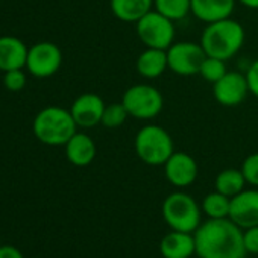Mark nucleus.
Instances as JSON below:
<instances>
[{
    "mask_svg": "<svg viewBox=\"0 0 258 258\" xmlns=\"http://www.w3.org/2000/svg\"><path fill=\"white\" fill-rule=\"evenodd\" d=\"M66 158L70 164L76 167H85L90 166L97 154V148L94 140L87 136L85 133H76L66 145Z\"/></svg>",
    "mask_w": 258,
    "mask_h": 258,
    "instance_id": "4468645a",
    "label": "nucleus"
},
{
    "mask_svg": "<svg viewBox=\"0 0 258 258\" xmlns=\"http://www.w3.org/2000/svg\"><path fill=\"white\" fill-rule=\"evenodd\" d=\"M199 173L196 160L187 152H173L164 164L166 179L176 188L190 187Z\"/></svg>",
    "mask_w": 258,
    "mask_h": 258,
    "instance_id": "9b49d317",
    "label": "nucleus"
},
{
    "mask_svg": "<svg viewBox=\"0 0 258 258\" xmlns=\"http://www.w3.org/2000/svg\"><path fill=\"white\" fill-rule=\"evenodd\" d=\"M154 10L172 22H179L191 13V0H154Z\"/></svg>",
    "mask_w": 258,
    "mask_h": 258,
    "instance_id": "4be33fe9",
    "label": "nucleus"
},
{
    "mask_svg": "<svg viewBox=\"0 0 258 258\" xmlns=\"http://www.w3.org/2000/svg\"><path fill=\"white\" fill-rule=\"evenodd\" d=\"M0 258H25L23 253L11 244L0 246Z\"/></svg>",
    "mask_w": 258,
    "mask_h": 258,
    "instance_id": "c85d7f7f",
    "label": "nucleus"
},
{
    "mask_svg": "<svg viewBox=\"0 0 258 258\" xmlns=\"http://www.w3.org/2000/svg\"><path fill=\"white\" fill-rule=\"evenodd\" d=\"M249 93L246 75L237 70H228L223 78L213 84V96L222 106H237L246 100Z\"/></svg>",
    "mask_w": 258,
    "mask_h": 258,
    "instance_id": "9d476101",
    "label": "nucleus"
},
{
    "mask_svg": "<svg viewBox=\"0 0 258 258\" xmlns=\"http://www.w3.org/2000/svg\"><path fill=\"white\" fill-rule=\"evenodd\" d=\"M32 131L34 136L47 146H64L78 133V124L70 109L46 106L35 115Z\"/></svg>",
    "mask_w": 258,
    "mask_h": 258,
    "instance_id": "7ed1b4c3",
    "label": "nucleus"
},
{
    "mask_svg": "<svg viewBox=\"0 0 258 258\" xmlns=\"http://www.w3.org/2000/svg\"><path fill=\"white\" fill-rule=\"evenodd\" d=\"M241 172L244 175L246 182L258 188V152L250 154L244 158L241 164Z\"/></svg>",
    "mask_w": 258,
    "mask_h": 258,
    "instance_id": "a878e982",
    "label": "nucleus"
},
{
    "mask_svg": "<svg viewBox=\"0 0 258 258\" xmlns=\"http://www.w3.org/2000/svg\"><path fill=\"white\" fill-rule=\"evenodd\" d=\"M202 211L208 216V219H225L229 217V208H231V198L219 193V191H213L208 193L204 199H202V205H201Z\"/></svg>",
    "mask_w": 258,
    "mask_h": 258,
    "instance_id": "412c9836",
    "label": "nucleus"
},
{
    "mask_svg": "<svg viewBox=\"0 0 258 258\" xmlns=\"http://www.w3.org/2000/svg\"><path fill=\"white\" fill-rule=\"evenodd\" d=\"M134 25L136 34L139 40L145 44V47L167 50L175 43V22L164 17L155 10L149 11Z\"/></svg>",
    "mask_w": 258,
    "mask_h": 258,
    "instance_id": "0eeeda50",
    "label": "nucleus"
},
{
    "mask_svg": "<svg viewBox=\"0 0 258 258\" xmlns=\"http://www.w3.org/2000/svg\"><path fill=\"white\" fill-rule=\"evenodd\" d=\"M105 106L106 105L99 94L84 93L73 100V103L70 106V112H72L78 127L90 129V127L100 124Z\"/></svg>",
    "mask_w": 258,
    "mask_h": 258,
    "instance_id": "f8f14e48",
    "label": "nucleus"
},
{
    "mask_svg": "<svg viewBox=\"0 0 258 258\" xmlns=\"http://www.w3.org/2000/svg\"><path fill=\"white\" fill-rule=\"evenodd\" d=\"M201 207L198 202L184 191L170 193L161 207L166 223L173 231L195 232L201 225Z\"/></svg>",
    "mask_w": 258,
    "mask_h": 258,
    "instance_id": "39448f33",
    "label": "nucleus"
},
{
    "mask_svg": "<svg viewBox=\"0 0 258 258\" xmlns=\"http://www.w3.org/2000/svg\"><path fill=\"white\" fill-rule=\"evenodd\" d=\"M237 0H191V14L205 25L232 16Z\"/></svg>",
    "mask_w": 258,
    "mask_h": 258,
    "instance_id": "2eb2a0df",
    "label": "nucleus"
},
{
    "mask_svg": "<svg viewBox=\"0 0 258 258\" xmlns=\"http://www.w3.org/2000/svg\"><path fill=\"white\" fill-rule=\"evenodd\" d=\"M207 53L201 43L193 41H178L167 49L169 70L178 76H193L199 75L201 66L205 61Z\"/></svg>",
    "mask_w": 258,
    "mask_h": 258,
    "instance_id": "6e6552de",
    "label": "nucleus"
},
{
    "mask_svg": "<svg viewBox=\"0 0 258 258\" xmlns=\"http://www.w3.org/2000/svg\"><path fill=\"white\" fill-rule=\"evenodd\" d=\"M62 66L61 49L50 41H41L29 47L26 69L35 78H50Z\"/></svg>",
    "mask_w": 258,
    "mask_h": 258,
    "instance_id": "1a4fd4ad",
    "label": "nucleus"
},
{
    "mask_svg": "<svg viewBox=\"0 0 258 258\" xmlns=\"http://www.w3.org/2000/svg\"><path fill=\"white\" fill-rule=\"evenodd\" d=\"M121 103L129 117L137 120H152L161 114L164 97L163 93L151 84H136L123 93Z\"/></svg>",
    "mask_w": 258,
    "mask_h": 258,
    "instance_id": "423d86ee",
    "label": "nucleus"
},
{
    "mask_svg": "<svg viewBox=\"0 0 258 258\" xmlns=\"http://www.w3.org/2000/svg\"><path fill=\"white\" fill-rule=\"evenodd\" d=\"M244 75H246V79H247L250 94H253L258 99V58L255 61H252V64L249 66V69L246 70Z\"/></svg>",
    "mask_w": 258,
    "mask_h": 258,
    "instance_id": "cd10ccee",
    "label": "nucleus"
},
{
    "mask_svg": "<svg viewBox=\"0 0 258 258\" xmlns=\"http://www.w3.org/2000/svg\"><path fill=\"white\" fill-rule=\"evenodd\" d=\"M228 72V67H226V61H222L219 58H213V56H207L205 61L202 62L201 66V70H199V76L210 82V84H214L217 82L220 78H223Z\"/></svg>",
    "mask_w": 258,
    "mask_h": 258,
    "instance_id": "5701e85b",
    "label": "nucleus"
},
{
    "mask_svg": "<svg viewBox=\"0 0 258 258\" xmlns=\"http://www.w3.org/2000/svg\"><path fill=\"white\" fill-rule=\"evenodd\" d=\"M246 184L241 169H225L216 176L214 190L228 198H234L244 190Z\"/></svg>",
    "mask_w": 258,
    "mask_h": 258,
    "instance_id": "aec40b11",
    "label": "nucleus"
},
{
    "mask_svg": "<svg viewBox=\"0 0 258 258\" xmlns=\"http://www.w3.org/2000/svg\"><path fill=\"white\" fill-rule=\"evenodd\" d=\"M229 219L241 229L258 226V188L243 190L231 198Z\"/></svg>",
    "mask_w": 258,
    "mask_h": 258,
    "instance_id": "ddd939ff",
    "label": "nucleus"
},
{
    "mask_svg": "<svg viewBox=\"0 0 258 258\" xmlns=\"http://www.w3.org/2000/svg\"><path fill=\"white\" fill-rule=\"evenodd\" d=\"M137 157L148 166H164L175 152V143L167 129L160 124H145L134 139Z\"/></svg>",
    "mask_w": 258,
    "mask_h": 258,
    "instance_id": "20e7f679",
    "label": "nucleus"
},
{
    "mask_svg": "<svg viewBox=\"0 0 258 258\" xmlns=\"http://www.w3.org/2000/svg\"><path fill=\"white\" fill-rule=\"evenodd\" d=\"M243 243L246 253L258 255V226L243 229Z\"/></svg>",
    "mask_w": 258,
    "mask_h": 258,
    "instance_id": "bb28decb",
    "label": "nucleus"
},
{
    "mask_svg": "<svg viewBox=\"0 0 258 258\" xmlns=\"http://www.w3.org/2000/svg\"><path fill=\"white\" fill-rule=\"evenodd\" d=\"M246 32L240 22L232 17L208 23L201 34V46L207 56L222 61L232 59L244 46Z\"/></svg>",
    "mask_w": 258,
    "mask_h": 258,
    "instance_id": "f03ea898",
    "label": "nucleus"
},
{
    "mask_svg": "<svg viewBox=\"0 0 258 258\" xmlns=\"http://www.w3.org/2000/svg\"><path fill=\"white\" fill-rule=\"evenodd\" d=\"M160 252L163 258H190L196 253L195 235L191 232L170 231L160 241Z\"/></svg>",
    "mask_w": 258,
    "mask_h": 258,
    "instance_id": "f3484780",
    "label": "nucleus"
},
{
    "mask_svg": "<svg viewBox=\"0 0 258 258\" xmlns=\"http://www.w3.org/2000/svg\"><path fill=\"white\" fill-rule=\"evenodd\" d=\"M2 82L8 91H14V93L22 91L26 87V73L23 72V69H14V70L4 72Z\"/></svg>",
    "mask_w": 258,
    "mask_h": 258,
    "instance_id": "393cba45",
    "label": "nucleus"
},
{
    "mask_svg": "<svg viewBox=\"0 0 258 258\" xmlns=\"http://www.w3.org/2000/svg\"><path fill=\"white\" fill-rule=\"evenodd\" d=\"M26 44L13 35L0 37V70L8 72L14 69H25L28 59Z\"/></svg>",
    "mask_w": 258,
    "mask_h": 258,
    "instance_id": "dca6fc26",
    "label": "nucleus"
},
{
    "mask_svg": "<svg viewBox=\"0 0 258 258\" xmlns=\"http://www.w3.org/2000/svg\"><path fill=\"white\" fill-rule=\"evenodd\" d=\"M109 8L120 22L137 23L154 10V0H109Z\"/></svg>",
    "mask_w": 258,
    "mask_h": 258,
    "instance_id": "6ab92c4d",
    "label": "nucleus"
},
{
    "mask_svg": "<svg viewBox=\"0 0 258 258\" xmlns=\"http://www.w3.org/2000/svg\"><path fill=\"white\" fill-rule=\"evenodd\" d=\"M136 69L139 75L145 79H157L164 75L169 69L167 50L149 49L146 47L136 61Z\"/></svg>",
    "mask_w": 258,
    "mask_h": 258,
    "instance_id": "a211bd4d",
    "label": "nucleus"
},
{
    "mask_svg": "<svg viewBox=\"0 0 258 258\" xmlns=\"http://www.w3.org/2000/svg\"><path fill=\"white\" fill-rule=\"evenodd\" d=\"M196 255L199 258H243L246 249L243 229L229 217L208 219L195 231Z\"/></svg>",
    "mask_w": 258,
    "mask_h": 258,
    "instance_id": "f257e3e1",
    "label": "nucleus"
},
{
    "mask_svg": "<svg viewBox=\"0 0 258 258\" xmlns=\"http://www.w3.org/2000/svg\"><path fill=\"white\" fill-rule=\"evenodd\" d=\"M243 258H247V256H243Z\"/></svg>",
    "mask_w": 258,
    "mask_h": 258,
    "instance_id": "7c9ffc66",
    "label": "nucleus"
},
{
    "mask_svg": "<svg viewBox=\"0 0 258 258\" xmlns=\"http://www.w3.org/2000/svg\"><path fill=\"white\" fill-rule=\"evenodd\" d=\"M237 4H240L249 10H258V0H237Z\"/></svg>",
    "mask_w": 258,
    "mask_h": 258,
    "instance_id": "c756f323",
    "label": "nucleus"
},
{
    "mask_svg": "<svg viewBox=\"0 0 258 258\" xmlns=\"http://www.w3.org/2000/svg\"><path fill=\"white\" fill-rule=\"evenodd\" d=\"M129 114L126 111V108L123 106L121 102L118 103H111L105 106L103 115H102V121L100 124L108 127V129H115L124 124V121L127 120Z\"/></svg>",
    "mask_w": 258,
    "mask_h": 258,
    "instance_id": "b1692460",
    "label": "nucleus"
}]
</instances>
